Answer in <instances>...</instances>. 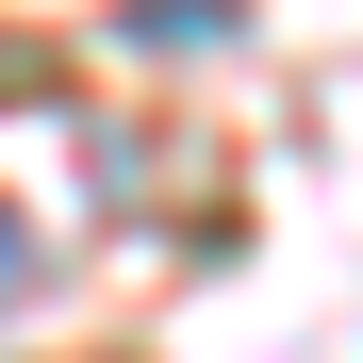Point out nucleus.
<instances>
[{
	"mask_svg": "<svg viewBox=\"0 0 363 363\" xmlns=\"http://www.w3.org/2000/svg\"><path fill=\"white\" fill-rule=\"evenodd\" d=\"M17 297H33V215L0 199V314H17Z\"/></svg>",
	"mask_w": 363,
	"mask_h": 363,
	"instance_id": "obj_2",
	"label": "nucleus"
},
{
	"mask_svg": "<svg viewBox=\"0 0 363 363\" xmlns=\"http://www.w3.org/2000/svg\"><path fill=\"white\" fill-rule=\"evenodd\" d=\"M116 33H133V50H215V33H231V0H133Z\"/></svg>",
	"mask_w": 363,
	"mask_h": 363,
	"instance_id": "obj_1",
	"label": "nucleus"
}]
</instances>
